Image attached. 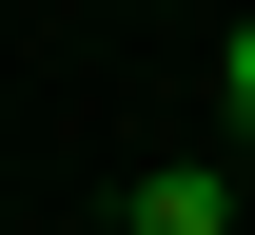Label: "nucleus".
Returning <instances> with one entry per match:
<instances>
[{
	"label": "nucleus",
	"mask_w": 255,
	"mask_h": 235,
	"mask_svg": "<svg viewBox=\"0 0 255 235\" xmlns=\"http://www.w3.org/2000/svg\"><path fill=\"white\" fill-rule=\"evenodd\" d=\"M216 118H236V137H255V20H236V39H216Z\"/></svg>",
	"instance_id": "f03ea898"
},
{
	"label": "nucleus",
	"mask_w": 255,
	"mask_h": 235,
	"mask_svg": "<svg viewBox=\"0 0 255 235\" xmlns=\"http://www.w3.org/2000/svg\"><path fill=\"white\" fill-rule=\"evenodd\" d=\"M137 235H236V176H216V157H177V176H137Z\"/></svg>",
	"instance_id": "f257e3e1"
}]
</instances>
